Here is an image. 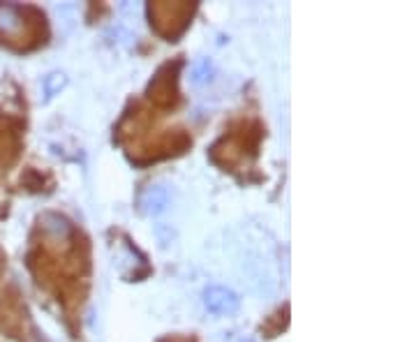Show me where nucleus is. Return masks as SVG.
<instances>
[{
	"label": "nucleus",
	"mask_w": 416,
	"mask_h": 342,
	"mask_svg": "<svg viewBox=\"0 0 416 342\" xmlns=\"http://www.w3.org/2000/svg\"><path fill=\"white\" fill-rule=\"evenodd\" d=\"M204 305L213 315H229V312L239 310L241 298L227 287H208L204 292Z\"/></svg>",
	"instance_id": "nucleus-1"
},
{
	"label": "nucleus",
	"mask_w": 416,
	"mask_h": 342,
	"mask_svg": "<svg viewBox=\"0 0 416 342\" xmlns=\"http://www.w3.org/2000/svg\"><path fill=\"white\" fill-rule=\"evenodd\" d=\"M143 208H146V213H162L164 208H167V203H169V192H167V187H162V185H155V187H148L146 194H143Z\"/></svg>",
	"instance_id": "nucleus-2"
},
{
	"label": "nucleus",
	"mask_w": 416,
	"mask_h": 342,
	"mask_svg": "<svg viewBox=\"0 0 416 342\" xmlns=\"http://www.w3.org/2000/svg\"><path fill=\"white\" fill-rule=\"evenodd\" d=\"M21 26V14L14 5H0V31L17 33Z\"/></svg>",
	"instance_id": "nucleus-3"
},
{
	"label": "nucleus",
	"mask_w": 416,
	"mask_h": 342,
	"mask_svg": "<svg viewBox=\"0 0 416 342\" xmlns=\"http://www.w3.org/2000/svg\"><path fill=\"white\" fill-rule=\"evenodd\" d=\"M65 84V79H63V75H51L47 79V93L51 95V93L56 91V88H61V86Z\"/></svg>",
	"instance_id": "nucleus-4"
}]
</instances>
